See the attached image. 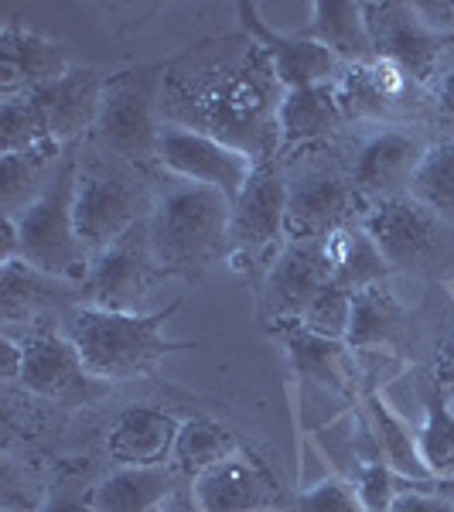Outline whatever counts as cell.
Listing matches in <instances>:
<instances>
[{"instance_id":"obj_1","label":"cell","mask_w":454,"mask_h":512,"mask_svg":"<svg viewBox=\"0 0 454 512\" xmlns=\"http://www.w3.org/2000/svg\"><path fill=\"white\" fill-rule=\"evenodd\" d=\"M280 99L284 86L250 35L202 45L164 65V120L226 140L260 164L280 154Z\"/></svg>"},{"instance_id":"obj_2","label":"cell","mask_w":454,"mask_h":512,"mask_svg":"<svg viewBox=\"0 0 454 512\" xmlns=\"http://www.w3.org/2000/svg\"><path fill=\"white\" fill-rule=\"evenodd\" d=\"M151 181V212L147 233L158 263L171 274L195 277L205 267L229 256V216L233 202L216 188L192 185L168 171L147 175Z\"/></svg>"},{"instance_id":"obj_3","label":"cell","mask_w":454,"mask_h":512,"mask_svg":"<svg viewBox=\"0 0 454 512\" xmlns=\"http://www.w3.org/2000/svg\"><path fill=\"white\" fill-rule=\"evenodd\" d=\"M76 233L93 260L151 212V181L137 164L103 151L93 140L76 147Z\"/></svg>"},{"instance_id":"obj_4","label":"cell","mask_w":454,"mask_h":512,"mask_svg":"<svg viewBox=\"0 0 454 512\" xmlns=\"http://www.w3.org/2000/svg\"><path fill=\"white\" fill-rule=\"evenodd\" d=\"M76 147H69L52 185L14 219H4V263L24 260L55 280L89 277V253L76 233Z\"/></svg>"},{"instance_id":"obj_5","label":"cell","mask_w":454,"mask_h":512,"mask_svg":"<svg viewBox=\"0 0 454 512\" xmlns=\"http://www.w3.org/2000/svg\"><path fill=\"white\" fill-rule=\"evenodd\" d=\"M181 304H168L151 315L140 311H106V308H79L69 318V338L79 349L82 362L96 379H130L144 376L171 352L195 349L188 342H171L164 338V321H168Z\"/></svg>"},{"instance_id":"obj_6","label":"cell","mask_w":454,"mask_h":512,"mask_svg":"<svg viewBox=\"0 0 454 512\" xmlns=\"http://www.w3.org/2000/svg\"><path fill=\"white\" fill-rule=\"evenodd\" d=\"M277 161L287 178V239L332 236L359 219L366 202L352 185L349 158L335 144H311Z\"/></svg>"},{"instance_id":"obj_7","label":"cell","mask_w":454,"mask_h":512,"mask_svg":"<svg viewBox=\"0 0 454 512\" xmlns=\"http://www.w3.org/2000/svg\"><path fill=\"white\" fill-rule=\"evenodd\" d=\"M161 86L164 65H147V69H123L106 76L103 103L89 140L103 151L144 168L147 161L158 158V137L164 127L161 113Z\"/></svg>"},{"instance_id":"obj_8","label":"cell","mask_w":454,"mask_h":512,"mask_svg":"<svg viewBox=\"0 0 454 512\" xmlns=\"http://www.w3.org/2000/svg\"><path fill=\"white\" fill-rule=\"evenodd\" d=\"M359 226L379 246L386 263L403 274H427L451 256V226L410 192L373 198L362 205Z\"/></svg>"},{"instance_id":"obj_9","label":"cell","mask_w":454,"mask_h":512,"mask_svg":"<svg viewBox=\"0 0 454 512\" xmlns=\"http://www.w3.org/2000/svg\"><path fill=\"white\" fill-rule=\"evenodd\" d=\"M287 243V178L280 161L257 164L246 188L233 198L229 256L246 263L253 277H267Z\"/></svg>"},{"instance_id":"obj_10","label":"cell","mask_w":454,"mask_h":512,"mask_svg":"<svg viewBox=\"0 0 454 512\" xmlns=\"http://www.w3.org/2000/svg\"><path fill=\"white\" fill-rule=\"evenodd\" d=\"M158 168L168 171L181 181H192V185L216 188L233 202L243 192L246 181L253 178L260 161H253L246 151L229 147L226 140L209 137L202 130L178 127V123L164 120L161 137H158Z\"/></svg>"},{"instance_id":"obj_11","label":"cell","mask_w":454,"mask_h":512,"mask_svg":"<svg viewBox=\"0 0 454 512\" xmlns=\"http://www.w3.org/2000/svg\"><path fill=\"white\" fill-rule=\"evenodd\" d=\"M338 103H342L345 123H410V117H420L427 103H434L431 89L410 79L396 65L373 59L366 65H345L342 79L335 82Z\"/></svg>"},{"instance_id":"obj_12","label":"cell","mask_w":454,"mask_h":512,"mask_svg":"<svg viewBox=\"0 0 454 512\" xmlns=\"http://www.w3.org/2000/svg\"><path fill=\"white\" fill-rule=\"evenodd\" d=\"M369 24V38H373L376 59L396 65L400 72H407L410 79H417L420 86L431 89L437 72L444 69V55L454 41L434 35L414 4L403 0H383V4H362Z\"/></svg>"},{"instance_id":"obj_13","label":"cell","mask_w":454,"mask_h":512,"mask_svg":"<svg viewBox=\"0 0 454 512\" xmlns=\"http://www.w3.org/2000/svg\"><path fill=\"white\" fill-rule=\"evenodd\" d=\"M164 277H168V270L161 267L151 250V233H147L144 219L127 236H120L117 243L89 260L86 291L93 294L96 308L134 311L140 297Z\"/></svg>"},{"instance_id":"obj_14","label":"cell","mask_w":454,"mask_h":512,"mask_svg":"<svg viewBox=\"0 0 454 512\" xmlns=\"http://www.w3.org/2000/svg\"><path fill=\"white\" fill-rule=\"evenodd\" d=\"M332 284V250L328 236H294L277 253L260 287L263 315L270 321L301 318L315 297Z\"/></svg>"},{"instance_id":"obj_15","label":"cell","mask_w":454,"mask_h":512,"mask_svg":"<svg viewBox=\"0 0 454 512\" xmlns=\"http://www.w3.org/2000/svg\"><path fill=\"white\" fill-rule=\"evenodd\" d=\"M427 147L431 144L410 123L376 127L369 137H362L356 151L349 154L352 185L362 195V202L407 192L410 178H414V171L424 161Z\"/></svg>"},{"instance_id":"obj_16","label":"cell","mask_w":454,"mask_h":512,"mask_svg":"<svg viewBox=\"0 0 454 512\" xmlns=\"http://www.w3.org/2000/svg\"><path fill=\"white\" fill-rule=\"evenodd\" d=\"M18 345H21L18 383L28 393L55 403H89L103 393V379L89 373L69 335L31 332Z\"/></svg>"},{"instance_id":"obj_17","label":"cell","mask_w":454,"mask_h":512,"mask_svg":"<svg viewBox=\"0 0 454 512\" xmlns=\"http://www.w3.org/2000/svg\"><path fill=\"white\" fill-rule=\"evenodd\" d=\"M236 11H239V18H243L246 35L257 41L263 48V55L270 59V65H274V76L280 86H284V93L287 89L332 86V82L342 79L345 62L328 52L325 45H318L315 38L284 35V31L270 28L253 4H239Z\"/></svg>"},{"instance_id":"obj_18","label":"cell","mask_w":454,"mask_h":512,"mask_svg":"<svg viewBox=\"0 0 454 512\" xmlns=\"http://www.w3.org/2000/svg\"><path fill=\"white\" fill-rule=\"evenodd\" d=\"M192 489L205 512H274L287 506L277 478L243 448L222 458L219 465L205 468Z\"/></svg>"},{"instance_id":"obj_19","label":"cell","mask_w":454,"mask_h":512,"mask_svg":"<svg viewBox=\"0 0 454 512\" xmlns=\"http://www.w3.org/2000/svg\"><path fill=\"white\" fill-rule=\"evenodd\" d=\"M106 76L96 65H79L72 62V69H65L59 79L45 82L41 89H31V99L45 117V127L52 140H59L62 147H79V140L93 134L99 103H103Z\"/></svg>"},{"instance_id":"obj_20","label":"cell","mask_w":454,"mask_h":512,"mask_svg":"<svg viewBox=\"0 0 454 512\" xmlns=\"http://www.w3.org/2000/svg\"><path fill=\"white\" fill-rule=\"evenodd\" d=\"M65 69H72V59L59 41L38 35L18 21H7L0 28V93L4 99L41 89L45 82L59 79Z\"/></svg>"},{"instance_id":"obj_21","label":"cell","mask_w":454,"mask_h":512,"mask_svg":"<svg viewBox=\"0 0 454 512\" xmlns=\"http://www.w3.org/2000/svg\"><path fill=\"white\" fill-rule=\"evenodd\" d=\"M181 420L158 407H127L113 417L106 434V454L117 468H158L171 465Z\"/></svg>"},{"instance_id":"obj_22","label":"cell","mask_w":454,"mask_h":512,"mask_svg":"<svg viewBox=\"0 0 454 512\" xmlns=\"http://www.w3.org/2000/svg\"><path fill=\"white\" fill-rule=\"evenodd\" d=\"M345 127V113L338 103V89L332 86H311V89H287L277 110L280 130V154L301 151L311 144H325ZM277 154V158H280Z\"/></svg>"},{"instance_id":"obj_23","label":"cell","mask_w":454,"mask_h":512,"mask_svg":"<svg viewBox=\"0 0 454 512\" xmlns=\"http://www.w3.org/2000/svg\"><path fill=\"white\" fill-rule=\"evenodd\" d=\"M274 335L284 338L287 359H291L297 376H308L315 383L328 386L335 393H349L352 390V369L349 362V345L335 342V338H325L318 332H311L301 318H280L274 321Z\"/></svg>"},{"instance_id":"obj_24","label":"cell","mask_w":454,"mask_h":512,"mask_svg":"<svg viewBox=\"0 0 454 512\" xmlns=\"http://www.w3.org/2000/svg\"><path fill=\"white\" fill-rule=\"evenodd\" d=\"M178 485L185 482L171 465L117 468L89 492V502L96 512H161Z\"/></svg>"},{"instance_id":"obj_25","label":"cell","mask_w":454,"mask_h":512,"mask_svg":"<svg viewBox=\"0 0 454 512\" xmlns=\"http://www.w3.org/2000/svg\"><path fill=\"white\" fill-rule=\"evenodd\" d=\"M304 35L325 45L345 65H366L376 59L366 11H362V4H352V0H315Z\"/></svg>"},{"instance_id":"obj_26","label":"cell","mask_w":454,"mask_h":512,"mask_svg":"<svg viewBox=\"0 0 454 512\" xmlns=\"http://www.w3.org/2000/svg\"><path fill=\"white\" fill-rule=\"evenodd\" d=\"M65 154H69V147L55 144V140L31 147V151L0 154V205H4V219H14L18 212H24L52 185Z\"/></svg>"},{"instance_id":"obj_27","label":"cell","mask_w":454,"mask_h":512,"mask_svg":"<svg viewBox=\"0 0 454 512\" xmlns=\"http://www.w3.org/2000/svg\"><path fill=\"white\" fill-rule=\"evenodd\" d=\"M328 250H332V284L352 294L386 284V277L393 274L386 256L379 253V246L359 222H349L345 229L328 236Z\"/></svg>"},{"instance_id":"obj_28","label":"cell","mask_w":454,"mask_h":512,"mask_svg":"<svg viewBox=\"0 0 454 512\" xmlns=\"http://www.w3.org/2000/svg\"><path fill=\"white\" fill-rule=\"evenodd\" d=\"M403 325H407V311L396 301V294L386 284L366 287V291L352 294V321L345 345L359 352L383 349V345H396Z\"/></svg>"},{"instance_id":"obj_29","label":"cell","mask_w":454,"mask_h":512,"mask_svg":"<svg viewBox=\"0 0 454 512\" xmlns=\"http://www.w3.org/2000/svg\"><path fill=\"white\" fill-rule=\"evenodd\" d=\"M366 424L376 437V448L383 454V461L393 468L403 482H434L427 472L424 458H420V444L410 434V427L386 407V400L379 393L366 396Z\"/></svg>"},{"instance_id":"obj_30","label":"cell","mask_w":454,"mask_h":512,"mask_svg":"<svg viewBox=\"0 0 454 512\" xmlns=\"http://www.w3.org/2000/svg\"><path fill=\"white\" fill-rule=\"evenodd\" d=\"M243 444L239 437L229 431L226 424H216V420H181V431L175 437V451H171V468L185 478V482H195L205 468L219 465L222 458L236 454Z\"/></svg>"},{"instance_id":"obj_31","label":"cell","mask_w":454,"mask_h":512,"mask_svg":"<svg viewBox=\"0 0 454 512\" xmlns=\"http://www.w3.org/2000/svg\"><path fill=\"white\" fill-rule=\"evenodd\" d=\"M420 400H424V424H420L417 444L427 472L434 482L454 478V410L448 396L437 393L434 379H420Z\"/></svg>"},{"instance_id":"obj_32","label":"cell","mask_w":454,"mask_h":512,"mask_svg":"<svg viewBox=\"0 0 454 512\" xmlns=\"http://www.w3.org/2000/svg\"><path fill=\"white\" fill-rule=\"evenodd\" d=\"M407 192L420 205H427L437 219L454 226V137L437 140V144L427 147L424 161H420V168L410 178Z\"/></svg>"},{"instance_id":"obj_33","label":"cell","mask_w":454,"mask_h":512,"mask_svg":"<svg viewBox=\"0 0 454 512\" xmlns=\"http://www.w3.org/2000/svg\"><path fill=\"white\" fill-rule=\"evenodd\" d=\"M52 140L45 127V117L35 106V99L28 93L24 96H7L0 103V154H18V151H31V147H41ZM59 144V140H55Z\"/></svg>"},{"instance_id":"obj_34","label":"cell","mask_w":454,"mask_h":512,"mask_svg":"<svg viewBox=\"0 0 454 512\" xmlns=\"http://www.w3.org/2000/svg\"><path fill=\"white\" fill-rule=\"evenodd\" d=\"M55 294V277H45L41 270L28 267L24 260H7L4 263V318L18 321L28 315L38 301H48Z\"/></svg>"},{"instance_id":"obj_35","label":"cell","mask_w":454,"mask_h":512,"mask_svg":"<svg viewBox=\"0 0 454 512\" xmlns=\"http://www.w3.org/2000/svg\"><path fill=\"white\" fill-rule=\"evenodd\" d=\"M301 321L311 328V332L335 338V342H345V335H349V321H352V291L328 284L325 291H321L315 301L304 308Z\"/></svg>"},{"instance_id":"obj_36","label":"cell","mask_w":454,"mask_h":512,"mask_svg":"<svg viewBox=\"0 0 454 512\" xmlns=\"http://www.w3.org/2000/svg\"><path fill=\"white\" fill-rule=\"evenodd\" d=\"M352 489H356L366 512H390L396 495H400V489H403V478L396 475L383 458L362 461V465L356 468V475H352Z\"/></svg>"},{"instance_id":"obj_37","label":"cell","mask_w":454,"mask_h":512,"mask_svg":"<svg viewBox=\"0 0 454 512\" xmlns=\"http://www.w3.org/2000/svg\"><path fill=\"white\" fill-rule=\"evenodd\" d=\"M294 512H366L359 502L352 482L345 478H325V482L311 485L294 499Z\"/></svg>"},{"instance_id":"obj_38","label":"cell","mask_w":454,"mask_h":512,"mask_svg":"<svg viewBox=\"0 0 454 512\" xmlns=\"http://www.w3.org/2000/svg\"><path fill=\"white\" fill-rule=\"evenodd\" d=\"M431 482H414L410 489H400L390 512H454V506L437 489H427Z\"/></svg>"},{"instance_id":"obj_39","label":"cell","mask_w":454,"mask_h":512,"mask_svg":"<svg viewBox=\"0 0 454 512\" xmlns=\"http://www.w3.org/2000/svg\"><path fill=\"white\" fill-rule=\"evenodd\" d=\"M414 11L434 35L454 41V0H414Z\"/></svg>"},{"instance_id":"obj_40","label":"cell","mask_w":454,"mask_h":512,"mask_svg":"<svg viewBox=\"0 0 454 512\" xmlns=\"http://www.w3.org/2000/svg\"><path fill=\"white\" fill-rule=\"evenodd\" d=\"M434 386L441 396H454V328L444 335V342L437 345V355H434Z\"/></svg>"},{"instance_id":"obj_41","label":"cell","mask_w":454,"mask_h":512,"mask_svg":"<svg viewBox=\"0 0 454 512\" xmlns=\"http://www.w3.org/2000/svg\"><path fill=\"white\" fill-rule=\"evenodd\" d=\"M431 96H434L437 110L454 120V65H444V69L437 72V79L431 82Z\"/></svg>"},{"instance_id":"obj_42","label":"cell","mask_w":454,"mask_h":512,"mask_svg":"<svg viewBox=\"0 0 454 512\" xmlns=\"http://www.w3.org/2000/svg\"><path fill=\"white\" fill-rule=\"evenodd\" d=\"M161 512H205V509H202V502L195 499L192 482H185V485H178V489L168 495V502H164Z\"/></svg>"},{"instance_id":"obj_43","label":"cell","mask_w":454,"mask_h":512,"mask_svg":"<svg viewBox=\"0 0 454 512\" xmlns=\"http://www.w3.org/2000/svg\"><path fill=\"white\" fill-rule=\"evenodd\" d=\"M41 512H96L93 502L89 499H79V495H48V502L41 506Z\"/></svg>"},{"instance_id":"obj_44","label":"cell","mask_w":454,"mask_h":512,"mask_svg":"<svg viewBox=\"0 0 454 512\" xmlns=\"http://www.w3.org/2000/svg\"><path fill=\"white\" fill-rule=\"evenodd\" d=\"M434 489H437V492H441V495H444V499H448V502H451V506H454V478H444V482H437V485H434Z\"/></svg>"},{"instance_id":"obj_45","label":"cell","mask_w":454,"mask_h":512,"mask_svg":"<svg viewBox=\"0 0 454 512\" xmlns=\"http://www.w3.org/2000/svg\"><path fill=\"white\" fill-rule=\"evenodd\" d=\"M448 403H451V410H454V396H451V400H448Z\"/></svg>"},{"instance_id":"obj_46","label":"cell","mask_w":454,"mask_h":512,"mask_svg":"<svg viewBox=\"0 0 454 512\" xmlns=\"http://www.w3.org/2000/svg\"><path fill=\"white\" fill-rule=\"evenodd\" d=\"M451 291H454V284H451Z\"/></svg>"}]
</instances>
